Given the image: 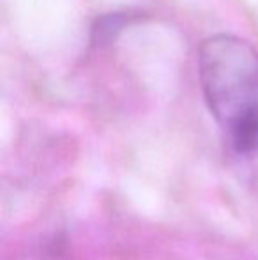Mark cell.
Listing matches in <instances>:
<instances>
[{"instance_id": "obj_1", "label": "cell", "mask_w": 258, "mask_h": 260, "mask_svg": "<svg viewBox=\"0 0 258 260\" xmlns=\"http://www.w3.org/2000/svg\"><path fill=\"white\" fill-rule=\"evenodd\" d=\"M200 82L216 122L239 152L258 149V52L234 36L200 48Z\"/></svg>"}]
</instances>
